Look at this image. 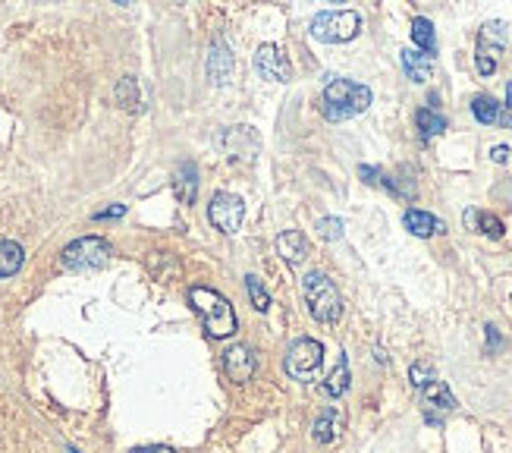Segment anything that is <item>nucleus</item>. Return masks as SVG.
Masks as SVG:
<instances>
[{
    "label": "nucleus",
    "instance_id": "1",
    "mask_svg": "<svg viewBox=\"0 0 512 453\" xmlns=\"http://www.w3.org/2000/svg\"><path fill=\"white\" fill-rule=\"evenodd\" d=\"M189 303H192V309L198 311V319H202L204 331H208L211 337L223 340V337H233V334H236V328H239L236 311H233V305H229V299L223 296V293L211 290V287H192Z\"/></svg>",
    "mask_w": 512,
    "mask_h": 453
},
{
    "label": "nucleus",
    "instance_id": "2",
    "mask_svg": "<svg viewBox=\"0 0 512 453\" xmlns=\"http://www.w3.org/2000/svg\"><path fill=\"white\" fill-rule=\"evenodd\" d=\"M371 101H374V95H371L368 85H358V82L349 79H331L321 95V114L331 123H343L368 110Z\"/></svg>",
    "mask_w": 512,
    "mask_h": 453
},
{
    "label": "nucleus",
    "instance_id": "3",
    "mask_svg": "<svg viewBox=\"0 0 512 453\" xmlns=\"http://www.w3.org/2000/svg\"><path fill=\"white\" fill-rule=\"evenodd\" d=\"M302 296L308 305L311 319L321 325H337L343 319V296H340L337 284H333L324 271H308L302 278Z\"/></svg>",
    "mask_w": 512,
    "mask_h": 453
},
{
    "label": "nucleus",
    "instance_id": "4",
    "mask_svg": "<svg viewBox=\"0 0 512 453\" xmlns=\"http://www.w3.org/2000/svg\"><path fill=\"white\" fill-rule=\"evenodd\" d=\"M362 32V16L356 10H324L311 20V35L324 44H343Z\"/></svg>",
    "mask_w": 512,
    "mask_h": 453
},
{
    "label": "nucleus",
    "instance_id": "5",
    "mask_svg": "<svg viewBox=\"0 0 512 453\" xmlns=\"http://www.w3.org/2000/svg\"><path fill=\"white\" fill-rule=\"evenodd\" d=\"M284 368L290 378L296 381H317L324 368V344L311 337H299L296 344L286 350Z\"/></svg>",
    "mask_w": 512,
    "mask_h": 453
},
{
    "label": "nucleus",
    "instance_id": "6",
    "mask_svg": "<svg viewBox=\"0 0 512 453\" xmlns=\"http://www.w3.org/2000/svg\"><path fill=\"white\" fill-rule=\"evenodd\" d=\"M114 249L101 237H82L63 249V268L69 271H101L110 262Z\"/></svg>",
    "mask_w": 512,
    "mask_h": 453
},
{
    "label": "nucleus",
    "instance_id": "7",
    "mask_svg": "<svg viewBox=\"0 0 512 453\" xmlns=\"http://www.w3.org/2000/svg\"><path fill=\"white\" fill-rule=\"evenodd\" d=\"M208 221L214 223L220 233L233 237V233H239V227H243L245 221V202L236 192H217L208 205Z\"/></svg>",
    "mask_w": 512,
    "mask_h": 453
},
{
    "label": "nucleus",
    "instance_id": "8",
    "mask_svg": "<svg viewBox=\"0 0 512 453\" xmlns=\"http://www.w3.org/2000/svg\"><path fill=\"white\" fill-rule=\"evenodd\" d=\"M223 372L233 384H245V381L255 378L258 372V356L249 344H236L223 352Z\"/></svg>",
    "mask_w": 512,
    "mask_h": 453
},
{
    "label": "nucleus",
    "instance_id": "9",
    "mask_svg": "<svg viewBox=\"0 0 512 453\" xmlns=\"http://www.w3.org/2000/svg\"><path fill=\"white\" fill-rule=\"evenodd\" d=\"M255 69L261 79L270 82H290L292 79V67L286 61V54L276 44H261L255 54Z\"/></svg>",
    "mask_w": 512,
    "mask_h": 453
},
{
    "label": "nucleus",
    "instance_id": "10",
    "mask_svg": "<svg viewBox=\"0 0 512 453\" xmlns=\"http://www.w3.org/2000/svg\"><path fill=\"white\" fill-rule=\"evenodd\" d=\"M421 403H425V419L431 422V425H440L444 422L446 413H452L456 409V397H452V391L444 384V381H431V384L421 391Z\"/></svg>",
    "mask_w": 512,
    "mask_h": 453
},
{
    "label": "nucleus",
    "instance_id": "11",
    "mask_svg": "<svg viewBox=\"0 0 512 453\" xmlns=\"http://www.w3.org/2000/svg\"><path fill=\"white\" fill-rule=\"evenodd\" d=\"M343 428H346V409L343 406H327L315 419V425H311V438L317 444H333L343 434Z\"/></svg>",
    "mask_w": 512,
    "mask_h": 453
},
{
    "label": "nucleus",
    "instance_id": "12",
    "mask_svg": "<svg viewBox=\"0 0 512 453\" xmlns=\"http://www.w3.org/2000/svg\"><path fill=\"white\" fill-rule=\"evenodd\" d=\"M173 196L180 198L182 205H192L198 196V170L192 161H182L176 164L173 170Z\"/></svg>",
    "mask_w": 512,
    "mask_h": 453
},
{
    "label": "nucleus",
    "instance_id": "13",
    "mask_svg": "<svg viewBox=\"0 0 512 453\" xmlns=\"http://www.w3.org/2000/svg\"><path fill=\"white\" fill-rule=\"evenodd\" d=\"M503 48H506V26L503 22H487L478 35V54L475 57H484V61L497 63L500 54H503Z\"/></svg>",
    "mask_w": 512,
    "mask_h": 453
},
{
    "label": "nucleus",
    "instance_id": "14",
    "mask_svg": "<svg viewBox=\"0 0 512 453\" xmlns=\"http://www.w3.org/2000/svg\"><path fill=\"white\" fill-rule=\"evenodd\" d=\"M276 255L290 264H302L308 258V239L299 231H284L276 237Z\"/></svg>",
    "mask_w": 512,
    "mask_h": 453
},
{
    "label": "nucleus",
    "instance_id": "15",
    "mask_svg": "<svg viewBox=\"0 0 512 453\" xmlns=\"http://www.w3.org/2000/svg\"><path fill=\"white\" fill-rule=\"evenodd\" d=\"M403 223H405V231L415 233V237H437V233H446V223L440 221V217L421 211V208H409V211H405Z\"/></svg>",
    "mask_w": 512,
    "mask_h": 453
},
{
    "label": "nucleus",
    "instance_id": "16",
    "mask_svg": "<svg viewBox=\"0 0 512 453\" xmlns=\"http://www.w3.org/2000/svg\"><path fill=\"white\" fill-rule=\"evenodd\" d=\"M399 61H403V69L412 82L431 79V57L428 54H421V51H415V48H405L403 54H399Z\"/></svg>",
    "mask_w": 512,
    "mask_h": 453
},
{
    "label": "nucleus",
    "instance_id": "17",
    "mask_svg": "<svg viewBox=\"0 0 512 453\" xmlns=\"http://www.w3.org/2000/svg\"><path fill=\"white\" fill-rule=\"evenodd\" d=\"M229 69H233V57H229L227 44H223V41H214L208 51V76L214 82H227Z\"/></svg>",
    "mask_w": 512,
    "mask_h": 453
},
{
    "label": "nucleus",
    "instance_id": "18",
    "mask_svg": "<svg viewBox=\"0 0 512 453\" xmlns=\"http://www.w3.org/2000/svg\"><path fill=\"white\" fill-rule=\"evenodd\" d=\"M462 221H465V227H468V231H481V233H487V237H493V239L503 237V223H500V217L484 214V211L468 208L462 214Z\"/></svg>",
    "mask_w": 512,
    "mask_h": 453
},
{
    "label": "nucleus",
    "instance_id": "19",
    "mask_svg": "<svg viewBox=\"0 0 512 453\" xmlns=\"http://www.w3.org/2000/svg\"><path fill=\"white\" fill-rule=\"evenodd\" d=\"M22 262H26L22 246L13 243V239H4L0 243V278H13L16 271L22 268Z\"/></svg>",
    "mask_w": 512,
    "mask_h": 453
},
{
    "label": "nucleus",
    "instance_id": "20",
    "mask_svg": "<svg viewBox=\"0 0 512 453\" xmlns=\"http://www.w3.org/2000/svg\"><path fill=\"white\" fill-rule=\"evenodd\" d=\"M412 41L418 44V51H421V54L434 57V51H437V35H434L431 20H425V16L412 20Z\"/></svg>",
    "mask_w": 512,
    "mask_h": 453
},
{
    "label": "nucleus",
    "instance_id": "21",
    "mask_svg": "<svg viewBox=\"0 0 512 453\" xmlns=\"http://www.w3.org/2000/svg\"><path fill=\"white\" fill-rule=\"evenodd\" d=\"M116 104H120V108H126V110L142 108V88H139L135 76H123V79L116 82Z\"/></svg>",
    "mask_w": 512,
    "mask_h": 453
},
{
    "label": "nucleus",
    "instance_id": "22",
    "mask_svg": "<svg viewBox=\"0 0 512 453\" xmlns=\"http://www.w3.org/2000/svg\"><path fill=\"white\" fill-rule=\"evenodd\" d=\"M349 381H352L349 362H346V356H340L337 368H333V372L327 375V381H324V393H327V397H343V393L349 391Z\"/></svg>",
    "mask_w": 512,
    "mask_h": 453
},
{
    "label": "nucleus",
    "instance_id": "23",
    "mask_svg": "<svg viewBox=\"0 0 512 453\" xmlns=\"http://www.w3.org/2000/svg\"><path fill=\"white\" fill-rule=\"evenodd\" d=\"M415 123H418V129H421V139H434V135L446 133V117L437 114L434 108H421V110H418Z\"/></svg>",
    "mask_w": 512,
    "mask_h": 453
},
{
    "label": "nucleus",
    "instance_id": "24",
    "mask_svg": "<svg viewBox=\"0 0 512 453\" xmlns=\"http://www.w3.org/2000/svg\"><path fill=\"white\" fill-rule=\"evenodd\" d=\"M472 114H475V120L478 123H500V114H503V108H500V101L497 98H491V95H478L472 101Z\"/></svg>",
    "mask_w": 512,
    "mask_h": 453
},
{
    "label": "nucleus",
    "instance_id": "25",
    "mask_svg": "<svg viewBox=\"0 0 512 453\" xmlns=\"http://www.w3.org/2000/svg\"><path fill=\"white\" fill-rule=\"evenodd\" d=\"M245 290H249V299H252V305H255L258 311H268L270 309V293L264 290L261 278L249 274V278H245Z\"/></svg>",
    "mask_w": 512,
    "mask_h": 453
},
{
    "label": "nucleus",
    "instance_id": "26",
    "mask_svg": "<svg viewBox=\"0 0 512 453\" xmlns=\"http://www.w3.org/2000/svg\"><path fill=\"white\" fill-rule=\"evenodd\" d=\"M409 381L418 387V391H425L431 381H437V375H434V368L428 366V362H415V366L409 368Z\"/></svg>",
    "mask_w": 512,
    "mask_h": 453
},
{
    "label": "nucleus",
    "instance_id": "27",
    "mask_svg": "<svg viewBox=\"0 0 512 453\" xmlns=\"http://www.w3.org/2000/svg\"><path fill=\"white\" fill-rule=\"evenodd\" d=\"M317 233H321L327 243H337V239H343V221H340V217H321V221H317Z\"/></svg>",
    "mask_w": 512,
    "mask_h": 453
},
{
    "label": "nucleus",
    "instance_id": "28",
    "mask_svg": "<svg viewBox=\"0 0 512 453\" xmlns=\"http://www.w3.org/2000/svg\"><path fill=\"white\" fill-rule=\"evenodd\" d=\"M500 120H503L506 126H512V79L506 82V104H503V114H500Z\"/></svg>",
    "mask_w": 512,
    "mask_h": 453
},
{
    "label": "nucleus",
    "instance_id": "29",
    "mask_svg": "<svg viewBox=\"0 0 512 453\" xmlns=\"http://www.w3.org/2000/svg\"><path fill=\"white\" fill-rule=\"evenodd\" d=\"M491 158H493L497 164H506V161H509V145H493Z\"/></svg>",
    "mask_w": 512,
    "mask_h": 453
},
{
    "label": "nucleus",
    "instance_id": "30",
    "mask_svg": "<svg viewBox=\"0 0 512 453\" xmlns=\"http://www.w3.org/2000/svg\"><path fill=\"white\" fill-rule=\"evenodd\" d=\"M132 453H176L173 447H164V444H148V447H135Z\"/></svg>",
    "mask_w": 512,
    "mask_h": 453
},
{
    "label": "nucleus",
    "instance_id": "31",
    "mask_svg": "<svg viewBox=\"0 0 512 453\" xmlns=\"http://www.w3.org/2000/svg\"><path fill=\"white\" fill-rule=\"evenodd\" d=\"M123 214H126V208H123V205H114V208H108V211H98L95 221H104V217H123Z\"/></svg>",
    "mask_w": 512,
    "mask_h": 453
}]
</instances>
